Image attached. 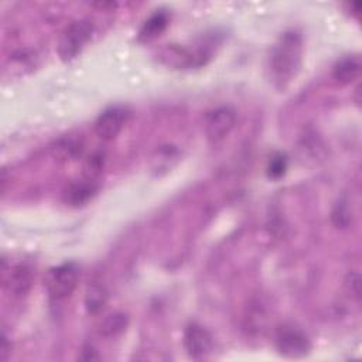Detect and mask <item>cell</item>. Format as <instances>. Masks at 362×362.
<instances>
[{"instance_id": "6", "label": "cell", "mask_w": 362, "mask_h": 362, "mask_svg": "<svg viewBox=\"0 0 362 362\" xmlns=\"http://www.w3.org/2000/svg\"><path fill=\"white\" fill-rule=\"evenodd\" d=\"M129 110L124 106L116 105L105 109L95 120V133L99 139L110 141L116 139L129 119Z\"/></svg>"}, {"instance_id": "1", "label": "cell", "mask_w": 362, "mask_h": 362, "mask_svg": "<svg viewBox=\"0 0 362 362\" xmlns=\"http://www.w3.org/2000/svg\"><path fill=\"white\" fill-rule=\"evenodd\" d=\"M303 37L297 30L284 31L274 42L269 57V76L273 86L284 92L300 72L303 62Z\"/></svg>"}, {"instance_id": "15", "label": "cell", "mask_w": 362, "mask_h": 362, "mask_svg": "<svg viewBox=\"0 0 362 362\" xmlns=\"http://www.w3.org/2000/svg\"><path fill=\"white\" fill-rule=\"evenodd\" d=\"M332 221L337 225V228H345V226L349 225L351 216H349V211H348L345 202L339 201L335 205V208L332 211Z\"/></svg>"}, {"instance_id": "18", "label": "cell", "mask_w": 362, "mask_h": 362, "mask_svg": "<svg viewBox=\"0 0 362 362\" xmlns=\"http://www.w3.org/2000/svg\"><path fill=\"white\" fill-rule=\"evenodd\" d=\"M81 359H83V361H95V359H99V355L96 354V351L90 345H86L82 349Z\"/></svg>"}, {"instance_id": "3", "label": "cell", "mask_w": 362, "mask_h": 362, "mask_svg": "<svg viewBox=\"0 0 362 362\" xmlns=\"http://www.w3.org/2000/svg\"><path fill=\"white\" fill-rule=\"evenodd\" d=\"M79 281V267L74 262L61 263L47 273L45 288L55 301L66 300L72 296Z\"/></svg>"}, {"instance_id": "12", "label": "cell", "mask_w": 362, "mask_h": 362, "mask_svg": "<svg viewBox=\"0 0 362 362\" xmlns=\"http://www.w3.org/2000/svg\"><path fill=\"white\" fill-rule=\"evenodd\" d=\"M129 317L124 313H113L102 320L99 324V334L105 338H115L126 331Z\"/></svg>"}, {"instance_id": "17", "label": "cell", "mask_w": 362, "mask_h": 362, "mask_svg": "<svg viewBox=\"0 0 362 362\" xmlns=\"http://www.w3.org/2000/svg\"><path fill=\"white\" fill-rule=\"evenodd\" d=\"M11 352V345H8V338L6 334L1 335V348H0V359L6 361L8 358V354Z\"/></svg>"}, {"instance_id": "8", "label": "cell", "mask_w": 362, "mask_h": 362, "mask_svg": "<svg viewBox=\"0 0 362 362\" xmlns=\"http://www.w3.org/2000/svg\"><path fill=\"white\" fill-rule=\"evenodd\" d=\"M3 280L10 294L21 297L28 293L34 280V272L28 264L20 263L10 267L8 272L3 270Z\"/></svg>"}, {"instance_id": "2", "label": "cell", "mask_w": 362, "mask_h": 362, "mask_svg": "<svg viewBox=\"0 0 362 362\" xmlns=\"http://www.w3.org/2000/svg\"><path fill=\"white\" fill-rule=\"evenodd\" d=\"M274 345L284 358L300 359L311 352V339L300 327L294 324H281L274 334Z\"/></svg>"}, {"instance_id": "7", "label": "cell", "mask_w": 362, "mask_h": 362, "mask_svg": "<svg viewBox=\"0 0 362 362\" xmlns=\"http://www.w3.org/2000/svg\"><path fill=\"white\" fill-rule=\"evenodd\" d=\"M184 348L189 358L204 359L214 349V338L206 328L198 322H189L184 329Z\"/></svg>"}, {"instance_id": "4", "label": "cell", "mask_w": 362, "mask_h": 362, "mask_svg": "<svg viewBox=\"0 0 362 362\" xmlns=\"http://www.w3.org/2000/svg\"><path fill=\"white\" fill-rule=\"evenodd\" d=\"M93 33V24L89 20H75L62 33L58 44V54L62 61L76 58Z\"/></svg>"}, {"instance_id": "9", "label": "cell", "mask_w": 362, "mask_h": 362, "mask_svg": "<svg viewBox=\"0 0 362 362\" xmlns=\"http://www.w3.org/2000/svg\"><path fill=\"white\" fill-rule=\"evenodd\" d=\"M361 58L358 55H349L338 61L332 69V78L338 85H349L359 78L361 74Z\"/></svg>"}, {"instance_id": "5", "label": "cell", "mask_w": 362, "mask_h": 362, "mask_svg": "<svg viewBox=\"0 0 362 362\" xmlns=\"http://www.w3.org/2000/svg\"><path fill=\"white\" fill-rule=\"evenodd\" d=\"M236 126V112L229 106L209 110L204 119V132L211 143L223 141Z\"/></svg>"}, {"instance_id": "16", "label": "cell", "mask_w": 362, "mask_h": 362, "mask_svg": "<svg viewBox=\"0 0 362 362\" xmlns=\"http://www.w3.org/2000/svg\"><path fill=\"white\" fill-rule=\"evenodd\" d=\"M345 286L348 288V291L354 296V297H359V274L358 273H349L346 280H345Z\"/></svg>"}, {"instance_id": "10", "label": "cell", "mask_w": 362, "mask_h": 362, "mask_svg": "<svg viewBox=\"0 0 362 362\" xmlns=\"http://www.w3.org/2000/svg\"><path fill=\"white\" fill-rule=\"evenodd\" d=\"M96 181L86 177V180L78 181L68 188V191L65 192V201L72 206H79L86 204L96 194Z\"/></svg>"}, {"instance_id": "14", "label": "cell", "mask_w": 362, "mask_h": 362, "mask_svg": "<svg viewBox=\"0 0 362 362\" xmlns=\"http://www.w3.org/2000/svg\"><path fill=\"white\" fill-rule=\"evenodd\" d=\"M286 170H287V160H286L284 156L277 154V156H274V157L269 161L267 174H269L270 178L277 180V178L283 177L284 173H286Z\"/></svg>"}, {"instance_id": "11", "label": "cell", "mask_w": 362, "mask_h": 362, "mask_svg": "<svg viewBox=\"0 0 362 362\" xmlns=\"http://www.w3.org/2000/svg\"><path fill=\"white\" fill-rule=\"evenodd\" d=\"M167 24H168L167 13H164V11L154 13L141 25L140 33H139V40L147 42V41H151V40L157 38L167 28Z\"/></svg>"}, {"instance_id": "13", "label": "cell", "mask_w": 362, "mask_h": 362, "mask_svg": "<svg viewBox=\"0 0 362 362\" xmlns=\"http://www.w3.org/2000/svg\"><path fill=\"white\" fill-rule=\"evenodd\" d=\"M107 301V291L100 283H90L85 294V307L89 314H98L102 311Z\"/></svg>"}]
</instances>
